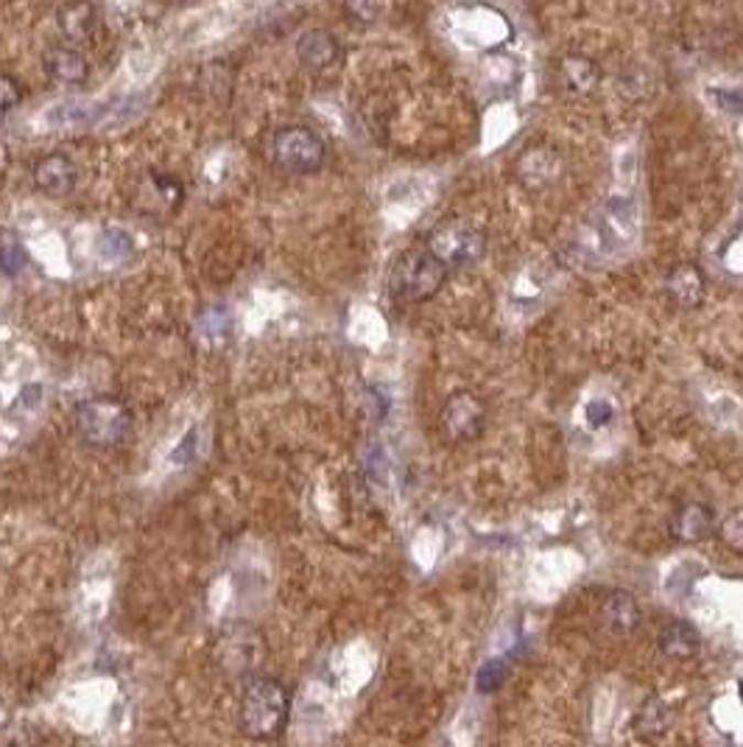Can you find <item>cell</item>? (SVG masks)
I'll return each instance as SVG.
<instances>
[{"instance_id":"6da1fadb","label":"cell","mask_w":743,"mask_h":747,"mask_svg":"<svg viewBox=\"0 0 743 747\" xmlns=\"http://www.w3.org/2000/svg\"><path fill=\"white\" fill-rule=\"evenodd\" d=\"M241 730L254 741H277L291 719V692L272 674L247 681L241 694Z\"/></svg>"},{"instance_id":"7a4b0ae2","label":"cell","mask_w":743,"mask_h":747,"mask_svg":"<svg viewBox=\"0 0 743 747\" xmlns=\"http://www.w3.org/2000/svg\"><path fill=\"white\" fill-rule=\"evenodd\" d=\"M132 409L116 396H96L76 403L73 409V425L87 448L109 451L118 448L132 434Z\"/></svg>"},{"instance_id":"3957f363","label":"cell","mask_w":743,"mask_h":747,"mask_svg":"<svg viewBox=\"0 0 743 747\" xmlns=\"http://www.w3.org/2000/svg\"><path fill=\"white\" fill-rule=\"evenodd\" d=\"M448 267L428 249H408L394 261L389 272V294L397 303H428L448 283Z\"/></svg>"},{"instance_id":"277c9868","label":"cell","mask_w":743,"mask_h":747,"mask_svg":"<svg viewBox=\"0 0 743 747\" xmlns=\"http://www.w3.org/2000/svg\"><path fill=\"white\" fill-rule=\"evenodd\" d=\"M425 249L430 256L439 258L448 272H461V269L476 267L487 252V232L467 219H448L430 230Z\"/></svg>"},{"instance_id":"5b68a950","label":"cell","mask_w":743,"mask_h":747,"mask_svg":"<svg viewBox=\"0 0 743 747\" xmlns=\"http://www.w3.org/2000/svg\"><path fill=\"white\" fill-rule=\"evenodd\" d=\"M272 160L280 171L294 176H308L325 165L327 147L316 129L303 123L280 127L272 138Z\"/></svg>"},{"instance_id":"8992f818","label":"cell","mask_w":743,"mask_h":747,"mask_svg":"<svg viewBox=\"0 0 743 747\" xmlns=\"http://www.w3.org/2000/svg\"><path fill=\"white\" fill-rule=\"evenodd\" d=\"M490 407L470 389H459L439 409V434L450 445H467L487 432Z\"/></svg>"},{"instance_id":"52a82bcc","label":"cell","mask_w":743,"mask_h":747,"mask_svg":"<svg viewBox=\"0 0 743 747\" xmlns=\"http://www.w3.org/2000/svg\"><path fill=\"white\" fill-rule=\"evenodd\" d=\"M565 174L562 154L550 147H532L520 154L517 160V180L526 191H548L554 188Z\"/></svg>"},{"instance_id":"ba28073f","label":"cell","mask_w":743,"mask_h":747,"mask_svg":"<svg viewBox=\"0 0 743 747\" xmlns=\"http://www.w3.org/2000/svg\"><path fill=\"white\" fill-rule=\"evenodd\" d=\"M341 56L345 51H341L339 37L327 29H310L296 40V59L308 74H327L341 65Z\"/></svg>"},{"instance_id":"9c48e42d","label":"cell","mask_w":743,"mask_h":747,"mask_svg":"<svg viewBox=\"0 0 743 747\" xmlns=\"http://www.w3.org/2000/svg\"><path fill=\"white\" fill-rule=\"evenodd\" d=\"M715 512L701 501H685L682 507H677V512L668 521V535L677 543L685 546H693V543H704L715 535Z\"/></svg>"},{"instance_id":"30bf717a","label":"cell","mask_w":743,"mask_h":747,"mask_svg":"<svg viewBox=\"0 0 743 747\" xmlns=\"http://www.w3.org/2000/svg\"><path fill=\"white\" fill-rule=\"evenodd\" d=\"M599 619L607 636L629 638L643 625V610L629 591H610L599 610Z\"/></svg>"},{"instance_id":"8fae6325","label":"cell","mask_w":743,"mask_h":747,"mask_svg":"<svg viewBox=\"0 0 743 747\" xmlns=\"http://www.w3.org/2000/svg\"><path fill=\"white\" fill-rule=\"evenodd\" d=\"M665 294L682 308H699L708 297V274L699 263H677L665 278Z\"/></svg>"},{"instance_id":"7c38bea8","label":"cell","mask_w":743,"mask_h":747,"mask_svg":"<svg viewBox=\"0 0 743 747\" xmlns=\"http://www.w3.org/2000/svg\"><path fill=\"white\" fill-rule=\"evenodd\" d=\"M34 185L43 191L45 196H67L79 185V169L67 154L54 152L45 154L40 163L34 165Z\"/></svg>"},{"instance_id":"4fadbf2b","label":"cell","mask_w":743,"mask_h":747,"mask_svg":"<svg viewBox=\"0 0 743 747\" xmlns=\"http://www.w3.org/2000/svg\"><path fill=\"white\" fill-rule=\"evenodd\" d=\"M98 23H101V14L92 0H65L56 9V29L70 43H87L96 37Z\"/></svg>"},{"instance_id":"5bb4252c","label":"cell","mask_w":743,"mask_h":747,"mask_svg":"<svg viewBox=\"0 0 743 747\" xmlns=\"http://www.w3.org/2000/svg\"><path fill=\"white\" fill-rule=\"evenodd\" d=\"M45 74L65 87H79L90 79V62L81 51L67 48V45H54L43 54Z\"/></svg>"},{"instance_id":"9a60e30c","label":"cell","mask_w":743,"mask_h":747,"mask_svg":"<svg viewBox=\"0 0 743 747\" xmlns=\"http://www.w3.org/2000/svg\"><path fill=\"white\" fill-rule=\"evenodd\" d=\"M657 647L659 652H663L665 658H671V661H693L701 650V641L699 632H696V627L690 625V621L671 619L659 627Z\"/></svg>"},{"instance_id":"2e32d148","label":"cell","mask_w":743,"mask_h":747,"mask_svg":"<svg viewBox=\"0 0 743 747\" xmlns=\"http://www.w3.org/2000/svg\"><path fill=\"white\" fill-rule=\"evenodd\" d=\"M559 76L573 96H590L601 85L599 62L587 54H565L559 62Z\"/></svg>"},{"instance_id":"e0dca14e","label":"cell","mask_w":743,"mask_h":747,"mask_svg":"<svg viewBox=\"0 0 743 747\" xmlns=\"http://www.w3.org/2000/svg\"><path fill=\"white\" fill-rule=\"evenodd\" d=\"M668 728H671V705L665 703L663 697H648L637 708L635 723H632V730L646 741L659 739V736L668 734Z\"/></svg>"},{"instance_id":"ac0fdd59","label":"cell","mask_w":743,"mask_h":747,"mask_svg":"<svg viewBox=\"0 0 743 747\" xmlns=\"http://www.w3.org/2000/svg\"><path fill=\"white\" fill-rule=\"evenodd\" d=\"M715 532H719V541L724 543L730 552L741 554L743 557V507L726 512V516L721 518L719 527H715Z\"/></svg>"},{"instance_id":"d6986e66","label":"cell","mask_w":743,"mask_h":747,"mask_svg":"<svg viewBox=\"0 0 743 747\" xmlns=\"http://www.w3.org/2000/svg\"><path fill=\"white\" fill-rule=\"evenodd\" d=\"M347 18L356 20L361 25H372L381 20L383 0H345Z\"/></svg>"},{"instance_id":"ffe728a7","label":"cell","mask_w":743,"mask_h":747,"mask_svg":"<svg viewBox=\"0 0 743 747\" xmlns=\"http://www.w3.org/2000/svg\"><path fill=\"white\" fill-rule=\"evenodd\" d=\"M20 98H23V93H20L18 82H14L12 76L0 74V116L12 112L20 104Z\"/></svg>"},{"instance_id":"44dd1931","label":"cell","mask_w":743,"mask_h":747,"mask_svg":"<svg viewBox=\"0 0 743 747\" xmlns=\"http://www.w3.org/2000/svg\"><path fill=\"white\" fill-rule=\"evenodd\" d=\"M715 104L730 116H743V87H724V90H713Z\"/></svg>"},{"instance_id":"7402d4cb","label":"cell","mask_w":743,"mask_h":747,"mask_svg":"<svg viewBox=\"0 0 743 747\" xmlns=\"http://www.w3.org/2000/svg\"><path fill=\"white\" fill-rule=\"evenodd\" d=\"M503 678H506V667H503V661H490L484 669H481V674H478V689H481V692H495V689L503 683Z\"/></svg>"},{"instance_id":"603a6c76","label":"cell","mask_w":743,"mask_h":747,"mask_svg":"<svg viewBox=\"0 0 743 747\" xmlns=\"http://www.w3.org/2000/svg\"><path fill=\"white\" fill-rule=\"evenodd\" d=\"M584 418L592 429H604V425L612 423L615 412H612V407L607 401H590L584 409Z\"/></svg>"}]
</instances>
